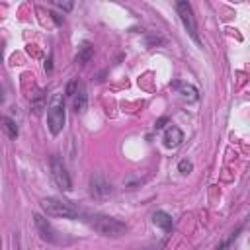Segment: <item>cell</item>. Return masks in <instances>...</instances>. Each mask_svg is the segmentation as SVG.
<instances>
[{"instance_id": "2e32d148", "label": "cell", "mask_w": 250, "mask_h": 250, "mask_svg": "<svg viewBox=\"0 0 250 250\" xmlns=\"http://www.w3.org/2000/svg\"><path fill=\"white\" fill-rule=\"evenodd\" d=\"M2 100H4V96H2V90H0V102H2Z\"/></svg>"}, {"instance_id": "7c38bea8", "label": "cell", "mask_w": 250, "mask_h": 250, "mask_svg": "<svg viewBox=\"0 0 250 250\" xmlns=\"http://www.w3.org/2000/svg\"><path fill=\"white\" fill-rule=\"evenodd\" d=\"M72 96H74V109L76 111H84L86 109V88L82 84H78L76 92Z\"/></svg>"}, {"instance_id": "277c9868", "label": "cell", "mask_w": 250, "mask_h": 250, "mask_svg": "<svg viewBox=\"0 0 250 250\" xmlns=\"http://www.w3.org/2000/svg\"><path fill=\"white\" fill-rule=\"evenodd\" d=\"M51 176H53L55 184L61 189H64V191H70L72 189V182H70V176L66 172V166L62 164V160L57 154L51 158Z\"/></svg>"}, {"instance_id": "5b68a950", "label": "cell", "mask_w": 250, "mask_h": 250, "mask_svg": "<svg viewBox=\"0 0 250 250\" xmlns=\"http://www.w3.org/2000/svg\"><path fill=\"white\" fill-rule=\"evenodd\" d=\"M176 10H178V14H180V18H182V21H184V27L188 29L189 37H191V39H193L195 43H199V35H197V25H195V18H193L191 6H189L188 2H178V4H176Z\"/></svg>"}, {"instance_id": "5bb4252c", "label": "cell", "mask_w": 250, "mask_h": 250, "mask_svg": "<svg viewBox=\"0 0 250 250\" xmlns=\"http://www.w3.org/2000/svg\"><path fill=\"white\" fill-rule=\"evenodd\" d=\"M45 107V94L43 92H39L37 94V98L33 100V104H31V109H33V113H41V109Z\"/></svg>"}, {"instance_id": "9c48e42d", "label": "cell", "mask_w": 250, "mask_h": 250, "mask_svg": "<svg viewBox=\"0 0 250 250\" xmlns=\"http://www.w3.org/2000/svg\"><path fill=\"white\" fill-rule=\"evenodd\" d=\"M172 88H176L184 98H188V100H191V102H195V100L199 98L197 88H195V86H191V84H188V82H174V84H172Z\"/></svg>"}, {"instance_id": "3957f363", "label": "cell", "mask_w": 250, "mask_h": 250, "mask_svg": "<svg viewBox=\"0 0 250 250\" xmlns=\"http://www.w3.org/2000/svg\"><path fill=\"white\" fill-rule=\"evenodd\" d=\"M41 207L51 217H59V219H76L78 217V209L59 197H45L41 201Z\"/></svg>"}, {"instance_id": "8fae6325", "label": "cell", "mask_w": 250, "mask_h": 250, "mask_svg": "<svg viewBox=\"0 0 250 250\" xmlns=\"http://www.w3.org/2000/svg\"><path fill=\"white\" fill-rule=\"evenodd\" d=\"M152 221H154V225L160 227L162 230H170V229H172V217H170L168 213H164V211H156V213L152 215Z\"/></svg>"}, {"instance_id": "6da1fadb", "label": "cell", "mask_w": 250, "mask_h": 250, "mask_svg": "<svg viewBox=\"0 0 250 250\" xmlns=\"http://www.w3.org/2000/svg\"><path fill=\"white\" fill-rule=\"evenodd\" d=\"M64 96L62 94H53V98L49 100V105H47V125H49V131L53 135H59L64 127Z\"/></svg>"}, {"instance_id": "ba28073f", "label": "cell", "mask_w": 250, "mask_h": 250, "mask_svg": "<svg viewBox=\"0 0 250 250\" xmlns=\"http://www.w3.org/2000/svg\"><path fill=\"white\" fill-rule=\"evenodd\" d=\"M162 141H164V145H166L168 148H176V146H180V145H182L184 135H182V131H180L176 125H170V127L164 131Z\"/></svg>"}, {"instance_id": "8992f818", "label": "cell", "mask_w": 250, "mask_h": 250, "mask_svg": "<svg viewBox=\"0 0 250 250\" xmlns=\"http://www.w3.org/2000/svg\"><path fill=\"white\" fill-rule=\"evenodd\" d=\"M90 193L94 197H100V199L111 195V184L107 182V178L104 174H96L90 178Z\"/></svg>"}, {"instance_id": "30bf717a", "label": "cell", "mask_w": 250, "mask_h": 250, "mask_svg": "<svg viewBox=\"0 0 250 250\" xmlns=\"http://www.w3.org/2000/svg\"><path fill=\"white\" fill-rule=\"evenodd\" d=\"M92 55H94V47H92L88 41H84V43L78 47V55H76V61H78L80 64H86V62H90Z\"/></svg>"}, {"instance_id": "9a60e30c", "label": "cell", "mask_w": 250, "mask_h": 250, "mask_svg": "<svg viewBox=\"0 0 250 250\" xmlns=\"http://www.w3.org/2000/svg\"><path fill=\"white\" fill-rule=\"evenodd\" d=\"M178 168H180V172H182V174H188V172L191 170V162H188V160H182Z\"/></svg>"}, {"instance_id": "7a4b0ae2", "label": "cell", "mask_w": 250, "mask_h": 250, "mask_svg": "<svg viewBox=\"0 0 250 250\" xmlns=\"http://www.w3.org/2000/svg\"><path fill=\"white\" fill-rule=\"evenodd\" d=\"M90 225H92V229L96 232H100L104 236H113V238L125 234V230H127L125 223H121V221H117V219H113L109 215H92L90 217Z\"/></svg>"}, {"instance_id": "4fadbf2b", "label": "cell", "mask_w": 250, "mask_h": 250, "mask_svg": "<svg viewBox=\"0 0 250 250\" xmlns=\"http://www.w3.org/2000/svg\"><path fill=\"white\" fill-rule=\"evenodd\" d=\"M2 127H4V131L8 133L10 139H16V137H18V127H16V123H14L10 117H2Z\"/></svg>"}, {"instance_id": "52a82bcc", "label": "cell", "mask_w": 250, "mask_h": 250, "mask_svg": "<svg viewBox=\"0 0 250 250\" xmlns=\"http://www.w3.org/2000/svg\"><path fill=\"white\" fill-rule=\"evenodd\" d=\"M33 219H35V227H37V230L41 232V238H43V240H47V242H59V238H57L53 227L47 223V219H43L41 215H35Z\"/></svg>"}]
</instances>
